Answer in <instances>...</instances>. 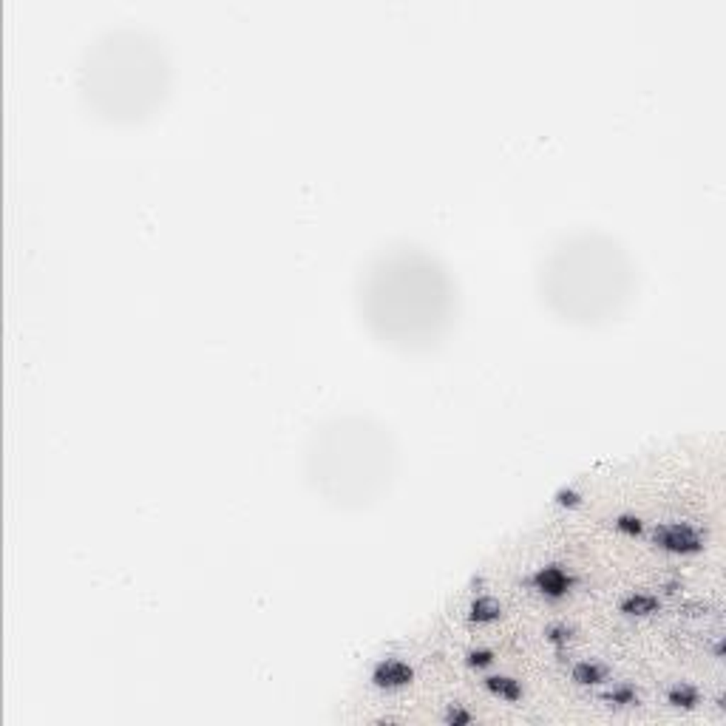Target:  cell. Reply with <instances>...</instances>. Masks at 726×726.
I'll list each match as a JSON object with an SVG mask.
<instances>
[{"instance_id": "277c9868", "label": "cell", "mask_w": 726, "mask_h": 726, "mask_svg": "<svg viewBox=\"0 0 726 726\" xmlns=\"http://www.w3.org/2000/svg\"><path fill=\"white\" fill-rule=\"evenodd\" d=\"M655 607H659V599L647 596V593H633V596H627L621 601V610L630 613V616H647V613L655 610Z\"/></svg>"}, {"instance_id": "ba28073f", "label": "cell", "mask_w": 726, "mask_h": 726, "mask_svg": "<svg viewBox=\"0 0 726 726\" xmlns=\"http://www.w3.org/2000/svg\"><path fill=\"white\" fill-rule=\"evenodd\" d=\"M500 616V604L494 599H477L471 604V619L474 621H494Z\"/></svg>"}, {"instance_id": "52a82bcc", "label": "cell", "mask_w": 726, "mask_h": 726, "mask_svg": "<svg viewBox=\"0 0 726 726\" xmlns=\"http://www.w3.org/2000/svg\"><path fill=\"white\" fill-rule=\"evenodd\" d=\"M670 704L672 707H684V709H692L698 704V690L690 687V684H675L670 690Z\"/></svg>"}, {"instance_id": "30bf717a", "label": "cell", "mask_w": 726, "mask_h": 726, "mask_svg": "<svg viewBox=\"0 0 726 726\" xmlns=\"http://www.w3.org/2000/svg\"><path fill=\"white\" fill-rule=\"evenodd\" d=\"M468 661H471L474 667H485V664L494 661V655H491L488 650H480V652H471V659H468Z\"/></svg>"}, {"instance_id": "7c38bea8", "label": "cell", "mask_w": 726, "mask_h": 726, "mask_svg": "<svg viewBox=\"0 0 726 726\" xmlns=\"http://www.w3.org/2000/svg\"><path fill=\"white\" fill-rule=\"evenodd\" d=\"M446 720H449V723H471V715L462 712V709H449Z\"/></svg>"}, {"instance_id": "8992f818", "label": "cell", "mask_w": 726, "mask_h": 726, "mask_svg": "<svg viewBox=\"0 0 726 726\" xmlns=\"http://www.w3.org/2000/svg\"><path fill=\"white\" fill-rule=\"evenodd\" d=\"M573 681L576 684H599V681H604V667H599L593 661H579L573 667Z\"/></svg>"}, {"instance_id": "7a4b0ae2", "label": "cell", "mask_w": 726, "mask_h": 726, "mask_svg": "<svg viewBox=\"0 0 726 726\" xmlns=\"http://www.w3.org/2000/svg\"><path fill=\"white\" fill-rule=\"evenodd\" d=\"M412 667L409 664H403V661H397V659H386V661H381L378 667H374V672H372V681L378 684V687H389V690H394V687H406L409 681H412Z\"/></svg>"}, {"instance_id": "5b68a950", "label": "cell", "mask_w": 726, "mask_h": 726, "mask_svg": "<svg viewBox=\"0 0 726 726\" xmlns=\"http://www.w3.org/2000/svg\"><path fill=\"white\" fill-rule=\"evenodd\" d=\"M488 690L494 692V695H500V698H508V701H517V698H522V687L513 681V678H502V675H497V678H488Z\"/></svg>"}, {"instance_id": "6da1fadb", "label": "cell", "mask_w": 726, "mask_h": 726, "mask_svg": "<svg viewBox=\"0 0 726 726\" xmlns=\"http://www.w3.org/2000/svg\"><path fill=\"white\" fill-rule=\"evenodd\" d=\"M655 545H661L675 553H692L701 548V533L692 525L672 522V525H659L655 528Z\"/></svg>"}, {"instance_id": "3957f363", "label": "cell", "mask_w": 726, "mask_h": 726, "mask_svg": "<svg viewBox=\"0 0 726 726\" xmlns=\"http://www.w3.org/2000/svg\"><path fill=\"white\" fill-rule=\"evenodd\" d=\"M533 581H536V588H540L542 593H548V596H562V593H568V588H570V576L562 568H556V565L542 568L540 573H536Z\"/></svg>"}, {"instance_id": "4fadbf2b", "label": "cell", "mask_w": 726, "mask_h": 726, "mask_svg": "<svg viewBox=\"0 0 726 726\" xmlns=\"http://www.w3.org/2000/svg\"><path fill=\"white\" fill-rule=\"evenodd\" d=\"M559 502H562V505H576V494H573V491H562V494H559Z\"/></svg>"}, {"instance_id": "8fae6325", "label": "cell", "mask_w": 726, "mask_h": 726, "mask_svg": "<svg viewBox=\"0 0 726 726\" xmlns=\"http://www.w3.org/2000/svg\"><path fill=\"white\" fill-rule=\"evenodd\" d=\"M616 525H619L621 531H627V533H639V531H641V522H639V520H633V517H621Z\"/></svg>"}, {"instance_id": "9c48e42d", "label": "cell", "mask_w": 726, "mask_h": 726, "mask_svg": "<svg viewBox=\"0 0 726 726\" xmlns=\"http://www.w3.org/2000/svg\"><path fill=\"white\" fill-rule=\"evenodd\" d=\"M607 701H613L616 707H630V704H636L639 695L633 687H616L613 692H607Z\"/></svg>"}]
</instances>
